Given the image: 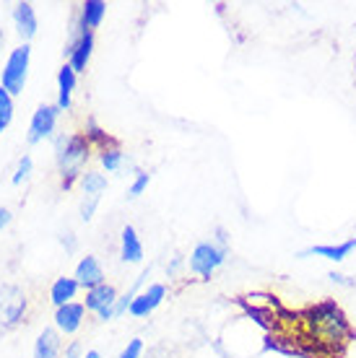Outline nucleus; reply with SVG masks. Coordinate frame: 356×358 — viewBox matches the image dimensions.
<instances>
[{"mask_svg": "<svg viewBox=\"0 0 356 358\" xmlns=\"http://www.w3.org/2000/svg\"><path fill=\"white\" fill-rule=\"evenodd\" d=\"M29 60H32V47L27 42L18 45L16 50H11L8 60L3 65V73H0V89H6L11 96L24 94L29 78Z\"/></svg>", "mask_w": 356, "mask_h": 358, "instance_id": "obj_3", "label": "nucleus"}, {"mask_svg": "<svg viewBox=\"0 0 356 358\" xmlns=\"http://www.w3.org/2000/svg\"><path fill=\"white\" fill-rule=\"evenodd\" d=\"M164 299H167V286H164V283H151L146 291H141V294L135 296L130 309H128V314H133V317L143 320V317H149L151 312H156Z\"/></svg>", "mask_w": 356, "mask_h": 358, "instance_id": "obj_9", "label": "nucleus"}, {"mask_svg": "<svg viewBox=\"0 0 356 358\" xmlns=\"http://www.w3.org/2000/svg\"><path fill=\"white\" fill-rule=\"evenodd\" d=\"M83 358H102V353H99V350H86V356Z\"/></svg>", "mask_w": 356, "mask_h": 358, "instance_id": "obj_29", "label": "nucleus"}, {"mask_svg": "<svg viewBox=\"0 0 356 358\" xmlns=\"http://www.w3.org/2000/svg\"><path fill=\"white\" fill-rule=\"evenodd\" d=\"M0 312H3V320L6 324H13L24 317L27 312V296L18 286H3L0 288Z\"/></svg>", "mask_w": 356, "mask_h": 358, "instance_id": "obj_8", "label": "nucleus"}, {"mask_svg": "<svg viewBox=\"0 0 356 358\" xmlns=\"http://www.w3.org/2000/svg\"><path fill=\"white\" fill-rule=\"evenodd\" d=\"M0 133H3V127H0Z\"/></svg>", "mask_w": 356, "mask_h": 358, "instance_id": "obj_31", "label": "nucleus"}, {"mask_svg": "<svg viewBox=\"0 0 356 358\" xmlns=\"http://www.w3.org/2000/svg\"><path fill=\"white\" fill-rule=\"evenodd\" d=\"M81 286L76 278H55L53 288H50V301H53L57 309L65 304H71L73 299L78 296Z\"/></svg>", "mask_w": 356, "mask_h": 358, "instance_id": "obj_17", "label": "nucleus"}, {"mask_svg": "<svg viewBox=\"0 0 356 358\" xmlns=\"http://www.w3.org/2000/svg\"><path fill=\"white\" fill-rule=\"evenodd\" d=\"M83 317H86V306L78 304V301H71V304L60 306V309L55 312V327H57V332L73 335V332L81 330Z\"/></svg>", "mask_w": 356, "mask_h": 358, "instance_id": "obj_11", "label": "nucleus"}, {"mask_svg": "<svg viewBox=\"0 0 356 358\" xmlns=\"http://www.w3.org/2000/svg\"><path fill=\"white\" fill-rule=\"evenodd\" d=\"M32 166H34V162H32V156H21L16 164V171H13V177H11V182L13 185H21L24 179H29V174H32Z\"/></svg>", "mask_w": 356, "mask_h": 358, "instance_id": "obj_23", "label": "nucleus"}, {"mask_svg": "<svg viewBox=\"0 0 356 358\" xmlns=\"http://www.w3.org/2000/svg\"><path fill=\"white\" fill-rule=\"evenodd\" d=\"M328 278L333 280V283H338V286H343V288H356V278L343 275V273H338V270H330Z\"/></svg>", "mask_w": 356, "mask_h": 358, "instance_id": "obj_26", "label": "nucleus"}, {"mask_svg": "<svg viewBox=\"0 0 356 358\" xmlns=\"http://www.w3.org/2000/svg\"><path fill=\"white\" fill-rule=\"evenodd\" d=\"M76 76H78V73L73 71L68 63H65L60 71H57V109H60V112H68V109H71V104H73Z\"/></svg>", "mask_w": 356, "mask_h": 358, "instance_id": "obj_14", "label": "nucleus"}, {"mask_svg": "<svg viewBox=\"0 0 356 358\" xmlns=\"http://www.w3.org/2000/svg\"><path fill=\"white\" fill-rule=\"evenodd\" d=\"M3 45H6V31H3V27H0V50H3Z\"/></svg>", "mask_w": 356, "mask_h": 358, "instance_id": "obj_30", "label": "nucleus"}, {"mask_svg": "<svg viewBox=\"0 0 356 358\" xmlns=\"http://www.w3.org/2000/svg\"><path fill=\"white\" fill-rule=\"evenodd\" d=\"M115 301H117V288L112 283H102V286L86 291L83 306H86V312L99 314L104 312V309H115Z\"/></svg>", "mask_w": 356, "mask_h": 358, "instance_id": "obj_12", "label": "nucleus"}, {"mask_svg": "<svg viewBox=\"0 0 356 358\" xmlns=\"http://www.w3.org/2000/svg\"><path fill=\"white\" fill-rule=\"evenodd\" d=\"M81 189L86 197H99L102 200V192H107V177L102 171H83L81 174Z\"/></svg>", "mask_w": 356, "mask_h": 358, "instance_id": "obj_19", "label": "nucleus"}, {"mask_svg": "<svg viewBox=\"0 0 356 358\" xmlns=\"http://www.w3.org/2000/svg\"><path fill=\"white\" fill-rule=\"evenodd\" d=\"M60 353V332L45 327L34 343V358H57Z\"/></svg>", "mask_w": 356, "mask_h": 358, "instance_id": "obj_18", "label": "nucleus"}, {"mask_svg": "<svg viewBox=\"0 0 356 358\" xmlns=\"http://www.w3.org/2000/svg\"><path fill=\"white\" fill-rule=\"evenodd\" d=\"M97 206H99V197H86V195H83V200H81V218H83L86 224L94 218V213H97Z\"/></svg>", "mask_w": 356, "mask_h": 358, "instance_id": "obj_24", "label": "nucleus"}, {"mask_svg": "<svg viewBox=\"0 0 356 358\" xmlns=\"http://www.w3.org/2000/svg\"><path fill=\"white\" fill-rule=\"evenodd\" d=\"M86 353H83V343L81 341H73L68 348H65V358H83Z\"/></svg>", "mask_w": 356, "mask_h": 358, "instance_id": "obj_27", "label": "nucleus"}, {"mask_svg": "<svg viewBox=\"0 0 356 358\" xmlns=\"http://www.w3.org/2000/svg\"><path fill=\"white\" fill-rule=\"evenodd\" d=\"M104 13H107V3L104 0H86L81 6V16H78V29H86V31H94V29L104 21Z\"/></svg>", "mask_w": 356, "mask_h": 358, "instance_id": "obj_16", "label": "nucleus"}, {"mask_svg": "<svg viewBox=\"0 0 356 358\" xmlns=\"http://www.w3.org/2000/svg\"><path fill=\"white\" fill-rule=\"evenodd\" d=\"M57 115H60L57 104H39L36 112L32 115V122H29V135H27L29 143L36 145L42 143L45 138H53L55 125H57Z\"/></svg>", "mask_w": 356, "mask_h": 358, "instance_id": "obj_6", "label": "nucleus"}, {"mask_svg": "<svg viewBox=\"0 0 356 358\" xmlns=\"http://www.w3.org/2000/svg\"><path fill=\"white\" fill-rule=\"evenodd\" d=\"M149 174L146 171H135V179H133V185L128 187V200H135V197H141L143 192H146V187H149Z\"/></svg>", "mask_w": 356, "mask_h": 358, "instance_id": "obj_22", "label": "nucleus"}, {"mask_svg": "<svg viewBox=\"0 0 356 358\" xmlns=\"http://www.w3.org/2000/svg\"><path fill=\"white\" fill-rule=\"evenodd\" d=\"M99 164L107 171H120L125 164V153L117 145H102L99 148Z\"/></svg>", "mask_w": 356, "mask_h": 358, "instance_id": "obj_20", "label": "nucleus"}, {"mask_svg": "<svg viewBox=\"0 0 356 358\" xmlns=\"http://www.w3.org/2000/svg\"><path fill=\"white\" fill-rule=\"evenodd\" d=\"M13 24H16L18 36L29 45V39H34L36 27H39V24H36L34 6H32V3H16V6H13Z\"/></svg>", "mask_w": 356, "mask_h": 358, "instance_id": "obj_13", "label": "nucleus"}, {"mask_svg": "<svg viewBox=\"0 0 356 358\" xmlns=\"http://www.w3.org/2000/svg\"><path fill=\"white\" fill-rule=\"evenodd\" d=\"M141 353H143V341L141 338H133V341L120 350V356L117 358H141Z\"/></svg>", "mask_w": 356, "mask_h": 358, "instance_id": "obj_25", "label": "nucleus"}, {"mask_svg": "<svg viewBox=\"0 0 356 358\" xmlns=\"http://www.w3.org/2000/svg\"><path fill=\"white\" fill-rule=\"evenodd\" d=\"M8 224H11V213L6 210V208H0V231H3Z\"/></svg>", "mask_w": 356, "mask_h": 358, "instance_id": "obj_28", "label": "nucleus"}, {"mask_svg": "<svg viewBox=\"0 0 356 358\" xmlns=\"http://www.w3.org/2000/svg\"><path fill=\"white\" fill-rule=\"evenodd\" d=\"M226 257H229V247H221L216 242H200L190 255L187 268L198 278H211L226 262Z\"/></svg>", "mask_w": 356, "mask_h": 358, "instance_id": "obj_4", "label": "nucleus"}, {"mask_svg": "<svg viewBox=\"0 0 356 358\" xmlns=\"http://www.w3.org/2000/svg\"><path fill=\"white\" fill-rule=\"evenodd\" d=\"M304 330L310 343H315L317 350L325 353H336L346 345L348 335H351V322L343 314L336 301H320V304H312L307 312L302 314Z\"/></svg>", "mask_w": 356, "mask_h": 358, "instance_id": "obj_1", "label": "nucleus"}, {"mask_svg": "<svg viewBox=\"0 0 356 358\" xmlns=\"http://www.w3.org/2000/svg\"><path fill=\"white\" fill-rule=\"evenodd\" d=\"M73 278H76V280H78V286L86 288V291L102 286V283H107V280H104V268H102V262H99L94 255L81 257V262L76 265V275Z\"/></svg>", "mask_w": 356, "mask_h": 358, "instance_id": "obj_10", "label": "nucleus"}, {"mask_svg": "<svg viewBox=\"0 0 356 358\" xmlns=\"http://www.w3.org/2000/svg\"><path fill=\"white\" fill-rule=\"evenodd\" d=\"M354 250H356V236H351V239L338 244H312L307 250L296 252V257L299 260H304V257H322V260H330V262H343Z\"/></svg>", "mask_w": 356, "mask_h": 358, "instance_id": "obj_7", "label": "nucleus"}, {"mask_svg": "<svg viewBox=\"0 0 356 358\" xmlns=\"http://www.w3.org/2000/svg\"><path fill=\"white\" fill-rule=\"evenodd\" d=\"M13 120V96L6 89H0V127L6 130Z\"/></svg>", "mask_w": 356, "mask_h": 358, "instance_id": "obj_21", "label": "nucleus"}, {"mask_svg": "<svg viewBox=\"0 0 356 358\" xmlns=\"http://www.w3.org/2000/svg\"><path fill=\"white\" fill-rule=\"evenodd\" d=\"M120 260L123 262H141L143 260V244L141 236L133 226H125L120 234Z\"/></svg>", "mask_w": 356, "mask_h": 358, "instance_id": "obj_15", "label": "nucleus"}, {"mask_svg": "<svg viewBox=\"0 0 356 358\" xmlns=\"http://www.w3.org/2000/svg\"><path fill=\"white\" fill-rule=\"evenodd\" d=\"M91 52H94V31H86V29H73V36L68 47H65V55H68V65H71L76 73H83L86 65L91 60Z\"/></svg>", "mask_w": 356, "mask_h": 358, "instance_id": "obj_5", "label": "nucleus"}, {"mask_svg": "<svg viewBox=\"0 0 356 358\" xmlns=\"http://www.w3.org/2000/svg\"><path fill=\"white\" fill-rule=\"evenodd\" d=\"M89 156H91V141L86 135L73 133V135H57L55 138V162H57V169H60L62 189H71L73 182L81 179Z\"/></svg>", "mask_w": 356, "mask_h": 358, "instance_id": "obj_2", "label": "nucleus"}]
</instances>
